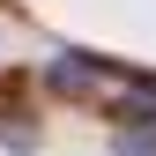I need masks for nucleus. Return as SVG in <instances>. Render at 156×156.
I'll return each instance as SVG.
<instances>
[{"instance_id": "f257e3e1", "label": "nucleus", "mask_w": 156, "mask_h": 156, "mask_svg": "<svg viewBox=\"0 0 156 156\" xmlns=\"http://www.w3.org/2000/svg\"><path fill=\"white\" fill-rule=\"evenodd\" d=\"M97 74H104L97 52H60V60H52V89H89Z\"/></svg>"}, {"instance_id": "f03ea898", "label": "nucleus", "mask_w": 156, "mask_h": 156, "mask_svg": "<svg viewBox=\"0 0 156 156\" xmlns=\"http://www.w3.org/2000/svg\"><path fill=\"white\" fill-rule=\"evenodd\" d=\"M119 149H126V156H156V134H126Z\"/></svg>"}]
</instances>
